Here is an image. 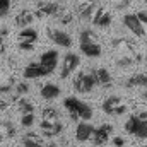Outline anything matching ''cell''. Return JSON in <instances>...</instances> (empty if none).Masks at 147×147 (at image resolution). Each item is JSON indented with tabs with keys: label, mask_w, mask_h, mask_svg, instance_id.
<instances>
[{
	"label": "cell",
	"mask_w": 147,
	"mask_h": 147,
	"mask_svg": "<svg viewBox=\"0 0 147 147\" xmlns=\"http://www.w3.org/2000/svg\"><path fill=\"white\" fill-rule=\"evenodd\" d=\"M125 130L137 139H147V120H140L137 115H132L125 123Z\"/></svg>",
	"instance_id": "cell-1"
},
{
	"label": "cell",
	"mask_w": 147,
	"mask_h": 147,
	"mask_svg": "<svg viewBox=\"0 0 147 147\" xmlns=\"http://www.w3.org/2000/svg\"><path fill=\"white\" fill-rule=\"evenodd\" d=\"M96 86L98 84H96V79L92 74H79L74 80V87L79 92H91Z\"/></svg>",
	"instance_id": "cell-2"
},
{
	"label": "cell",
	"mask_w": 147,
	"mask_h": 147,
	"mask_svg": "<svg viewBox=\"0 0 147 147\" xmlns=\"http://www.w3.org/2000/svg\"><path fill=\"white\" fill-rule=\"evenodd\" d=\"M39 65L46 70L48 75H51L58 65V51L57 50H46L39 58Z\"/></svg>",
	"instance_id": "cell-3"
},
{
	"label": "cell",
	"mask_w": 147,
	"mask_h": 147,
	"mask_svg": "<svg viewBox=\"0 0 147 147\" xmlns=\"http://www.w3.org/2000/svg\"><path fill=\"white\" fill-rule=\"evenodd\" d=\"M111 132H113V127H111L110 123H105V125L94 128V132H92V135H91L92 144H94V146H105V144L108 142V139H110Z\"/></svg>",
	"instance_id": "cell-4"
},
{
	"label": "cell",
	"mask_w": 147,
	"mask_h": 147,
	"mask_svg": "<svg viewBox=\"0 0 147 147\" xmlns=\"http://www.w3.org/2000/svg\"><path fill=\"white\" fill-rule=\"evenodd\" d=\"M80 58L75 53H67L63 57V65H62V72H60V79H67L70 74H74V70L79 67Z\"/></svg>",
	"instance_id": "cell-5"
},
{
	"label": "cell",
	"mask_w": 147,
	"mask_h": 147,
	"mask_svg": "<svg viewBox=\"0 0 147 147\" xmlns=\"http://www.w3.org/2000/svg\"><path fill=\"white\" fill-rule=\"evenodd\" d=\"M123 24L135 34V36H139V38H144L147 34L146 33V28L140 24V21L137 19V16L135 14H125L123 16Z\"/></svg>",
	"instance_id": "cell-6"
},
{
	"label": "cell",
	"mask_w": 147,
	"mask_h": 147,
	"mask_svg": "<svg viewBox=\"0 0 147 147\" xmlns=\"http://www.w3.org/2000/svg\"><path fill=\"white\" fill-rule=\"evenodd\" d=\"M48 36L50 39L57 45V46H60V48H70L72 46V38L69 33H65V31H60V29H48Z\"/></svg>",
	"instance_id": "cell-7"
},
{
	"label": "cell",
	"mask_w": 147,
	"mask_h": 147,
	"mask_svg": "<svg viewBox=\"0 0 147 147\" xmlns=\"http://www.w3.org/2000/svg\"><path fill=\"white\" fill-rule=\"evenodd\" d=\"M60 14V5L57 2H39L34 17H51Z\"/></svg>",
	"instance_id": "cell-8"
},
{
	"label": "cell",
	"mask_w": 147,
	"mask_h": 147,
	"mask_svg": "<svg viewBox=\"0 0 147 147\" xmlns=\"http://www.w3.org/2000/svg\"><path fill=\"white\" fill-rule=\"evenodd\" d=\"M92 132H94V127H92L89 121H80V123L77 125V128H75V139H77L79 142H86V140L91 139Z\"/></svg>",
	"instance_id": "cell-9"
},
{
	"label": "cell",
	"mask_w": 147,
	"mask_h": 147,
	"mask_svg": "<svg viewBox=\"0 0 147 147\" xmlns=\"http://www.w3.org/2000/svg\"><path fill=\"white\" fill-rule=\"evenodd\" d=\"M96 2L94 0H87V2H82L80 3V7H79V17H80V21H91L92 19V14H94V10H96Z\"/></svg>",
	"instance_id": "cell-10"
},
{
	"label": "cell",
	"mask_w": 147,
	"mask_h": 147,
	"mask_svg": "<svg viewBox=\"0 0 147 147\" xmlns=\"http://www.w3.org/2000/svg\"><path fill=\"white\" fill-rule=\"evenodd\" d=\"M41 130H43V135L45 137H57V135H60L62 134V130H63V125L60 123V121H57V123H50V121H43L41 120Z\"/></svg>",
	"instance_id": "cell-11"
},
{
	"label": "cell",
	"mask_w": 147,
	"mask_h": 147,
	"mask_svg": "<svg viewBox=\"0 0 147 147\" xmlns=\"http://www.w3.org/2000/svg\"><path fill=\"white\" fill-rule=\"evenodd\" d=\"M48 74L46 70L39 65V62H33V63H29L26 69H24V77L26 79H38V77H46Z\"/></svg>",
	"instance_id": "cell-12"
},
{
	"label": "cell",
	"mask_w": 147,
	"mask_h": 147,
	"mask_svg": "<svg viewBox=\"0 0 147 147\" xmlns=\"http://www.w3.org/2000/svg\"><path fill=\"white\" fill-rule=\"evenodd\" d=\"M80 51L89 57V58H98L103 55V48L99 43H86V45H80Z\"/></svg>",
	"instance_id": "cell-13"
},
{
	"label": "cell",
	"mask_w": 147,
	"mask_h": 147,
	"mask_svg": "<svg viewBox=\"0 0 147 147\" xmlns=\"http://www.w3.org/2000/svg\"><path fill=\"white\" fill-rule=\"evenodd\" d=\"M94 79H96V84L98 86H103V87H110L111 86V74L105 69V67H99V69H96L94 72Z\"/></svg>",
	"instance_id": "cell-14"
},
{
	"label": "cell",
	"mask_w": 147,
	"mask_h": 147,
	"mask_svg": "<svg viewBox=\"0 0 147 147\" xmlns=\"http://www.w3.org/2000/svg\"><path fill=\"white\" fill-rule=\"evenodd\" d=\"M41 98L43 99H46V101H51V99H55V98H58L60 94H62V91H60V87L57 86V84H45L43 87H41Z\"/></svg>",
	"instance_id": "cell-15"
},
{
	"label": "cell",
	"mask_w": 147,
	"mask_h": 147,
	"mask_svg": "<svg viewBox=\"0 0 147 147\" xmlns=\"http://www.w3.org/2000/svg\"><path fill=\"white\" fill-rule=\"evenodd\" d=\"M79 103H80V99H77V98H74V96H69V98L63 99V106H65V110L69 111V115H70V118H72L74 121L79 120V116H77Z\"/></svg>",
	"instance_id": "cell-16"
},
{
	"label": "cell",
	"mask_w": 147,
	"mask_h": 147,
	"mask_svg": "<svg viewBox=\"0 0 147 147\" xmlns=\"http://www.w3.org/2000/svg\"><path fill=\"white\" fill-rule=\"evenodd\" d=\"M34 21V14L31 10H21L16 16V24L21 28H29V24Z\"/></svg>",
	"instance_id": "cell-17"
},
{
	"label": "cell",
	"mask_w": 147,
	"mask_h": 147,
	"mask_svg": "<svg viewBox=\"0 0 147 147\" xmlns=\"http://www.w3.org/2000/svg\"><path fill=\"white\" fill-rule=\"evenodd\" d=\"M77 116H79V120L89 121L92 118V106L87 105V103H84V101H80L79 103V108H77Z\"/></svg>",
	"instance_id": "cell-18"
},
{
	"label": "cell",
	"mask_w": 147,
	"mask_h": 147,
	"mask_svg": "<svg viewBox=\"0 0 147 147\" xmlns=\"http://www.w3.org/2000/svg\"><path fill=\"white\" fill-rule=\"evenodd\" d=\"M125 86L127 87H147V75H144V74H135V75H132L127 80Z\"/></svg>",
	"instance_id": "cell-19"
},
{
	"label": "cell",
	"mask_w": 147,
	"mask_h": 147,
	"mask_svg": "<svg viewBox=\"0 0 147 147\" xmlns=\"http://www.w3.org/2000/svg\"><path fill=\"white\" fill-rule=\"evenodd\" d=\"M19 39L26 41V43H36L38 41V31L33 28H22V31L19 33Z\"/></svg>",
	"instance_id": "cell-20"
},
{
	"label": "cell",
	"mask_w": 147,
	"mask_h": 147,
	"mask_svg": "<svg viewBox=\"0 0 147 147\" xmlns=\"http://www.w3.org/2000/svg\"><path fill=\"white\" fill-rule=\"evenodd\" d=\"M118 105H121V99H120L118 96H110V98H106V99L103 101V111H105L106 115H113V111H115V108H116Z\"/></svg>",
	"instance_id": "cell-21"
},
{
	"label": "cell",
	"mask_w": 147,
	"mask_h": 147,
	"mask_svg": "<svg viewBox=\"0 0 147 147\" xmlns=\"http://www.w3.org/2000/svg\"><path fill=\"white\" fill-rule=\"evenodd\" d=\"M22 146L24 147H43V142H41V139L38 137L34 132H28L26 137L22 139Z\"/></svg>",
	"instance_id": "cell-22"
},
{
	"label": "cell",
	"mask_w": 147,
	"mask_h": 147,
	"mask_svg": "<svg viewBox=\"0 0 147 147\" xmlns=\"http://www.w3.org/2000/svg\"><path fill=\"white\" fill-rule=\"evenodd\" d=\"M43 121H50V123L60 121L57 110H55V108H45V110H43Z\"/></svg>",
	"instance_id": "cell-23"
},
{
	"label": "cell",
	"mask_w": 147,
	"mask_h": 147,
	"mask_svg": "<svg viewBox=\"0 0 147 147\" xmlns=\"http://www.w3.org/2000/svg\"><path fill=\"white\" fill-rule=\"evenodd\" d=\"M79 41H80V45H86V43H96V34H94L91 29H82L80 34H79Z\"/></svg>",
	"instance_id": "cell-24"
},
{
	"label": "cell",
	"mask_w": 147,
	"mask_h": 147,
	"mask_svg": "<svg viewBox=\"0 0 147 147\" xmlns=\"http://www.w3.org/2000/svg\"><path fill=\"white\" fill-rule=\"evenodd\" d=\"M17 106H19V110H21V113H22V115L34 113V106H33V103H29V101H28V99H24V98H19Z\"/></svg>",
	"instance_id": "cell-25"
},
{
	"label": "cell",
	"mask_w": 147,
	"mask_h": 147,
	"mask_svg": "<svg viewBox=\"0 0 147 147\" xmlns=\"http://www.w3.org/2000/svg\"><path fill=\"white\" fill-rule=\"evenodd\" d=\"M94 26H98V28H110V26H111V14L105 10V12L101 14V17L96 21V24H94Z\"/></svg>",
	"instance_id": "cell-26"
},
{
	"label": "cell",
	"mask_w": 147,
	"mask_h": 147,
	"mask_svg": "<svg viewBox=\"0 0 147 147\" xmlns=\"http://www.w3.org/2000/svg\"><path fill=\"white\" fill-rule=\"evenodd\" d=\"M21 125H22V127H26V128L33 127V125H34V113L22 115V118H21Z\"/></svg>",
	"instance_id": "cell-27"
},
{
	"label": "cell",
	"mask_w": 147,
	"mask_h": 147,
	"mask_svg": "<svg viewBox=\"0 0 147 147\" xmlns=\"http://www.w3.org/2000/svg\"><path fill=\"white\" fill-rule=\"evenodd\" d=\"M132 63H134V57H130V55H123V58L116 60V65L121 67V69H127V67H130Z\"/></svg>",
	"instance_id": "cell-28"
},
{
	"label": "cell",
	"mask_w": 147,
	"mask_h": 147,
	"mask_svg": "<svg viewBox=\"0 0 147 147\" xmlns=\"http://www.w3.org/2000/svg\"><path fill=\"white\" fill-rule=\"evenodd\" d=\"M10 5H12V0H0V19L9 14Z\"/></svg>",
	"instance_id": "cell-29"
},
{
	"label": "cell",
	"mask_w": 147,
	"mask_h": 147,
	"mask_svg": "<svg viewBox=\"0 0 147 147\" xmlns=\"http://www.w3.org/2000/svg\"><path fill=\"white\" fill-rule=\"evenodd\" d=\"M28 91H29V84H28V82H19V84L16 86V92H17L19 96L26 94Z\"/></svg>",
	"instance_id": "cell-30"
},
{
	"label": "cell",
	"mask_w": 147,
	"mask_h": 147,
	"mask_svg": "<svg viewBox=\"0 0 147 147\" xmlns=\"http://www.w3.org/2000/svg\"><path fill=\"white\" fill-rule=\"evenodd\" d=\"M3 128H5V135L7 137H16V128L10 121H5L3 123Z\"/></svg>",
	"instance_id": "cell-31"
},
{
	"label": "cell",
	"mask_w": 147,
	"mask_h": 147,
	"mask_svg": "<svg viewBox=\"0 0 147 147\" xmlns=\"http://www.w3.org/2000/svg\"><path fill=\"white\" fill-rule=\"evenodd\" d=\"M19 50H22V51H33L34 45L33 43H26V41H19Z\"/></svg>",
	"instance_id": "cell-32"
},
{
	"label": "cell",
	"mask_w": 147,
	"mask_h": 147,
	"mask_svg": "<svg viewBox=\"0 0 147 147\" xmlns=\"http://www.w3.org/2000/svg\"><path fill=\"white\" fill-rule=\"evenodd\" d=\"M12 86H14V80H12V79H9V82H7V84H0V92H9V91L12 89Z\"/></svg>",
	"instance_id": "cell-33"
},
{
	"label": "cell",
	"mask_w": 147,
	"mask_h": 147,
	"mask_svg": "<svg viewBox=\"0 0 147 147\" xmlns=\"http://www.w3.org/2000/svg\"><path fill=\"white\" fill-rule=\"evenodd\" d=\"M135 16H137V19L140 21V24H142V26H147V12L140 10V12H137Z\"/></svg>",
	"instance_id": "cell-34"
},
{
	"label": "cell",
	"mask_w": 147,
	"mask_h": 147,
	"mask_svg": "<svg viewBox=\"0 0 147 147\" xmlns=\"http://www.w3.org/2000/svg\"><path fill=\"white\" fill-rule=\"evenodd\" d=\"M113 3H115L116 9H125L130 3V0H113Z\"/></svg>",
	"instance_id": "cell-35"
},
{
	"label": "cell",
	"mask_w": 147,
	"mask_h": 147,
	"mask_svg": "<svg viewBox=\"0 0 147 147\" xmlns=\"http://www.w3.org/2000/svg\"><path fill=\"white\" fill-rule=\"evenodd\" d=\"M127 106L125 105H118L116 108H115V111H113V115H116V116H120V115H123V113H127Z\"/></svg>",
	"instance_id": "cell-36"
},
{
	"label": "cell",
	"mask_w": 147,
	"mask_h": 147,
	"mask_svg": "<svg viewBox=\"0 0 147 147\" xmlns=\"http://www.w3.org/2000/svg\"><path fill=\"white\" fill-rule=\"evenodd\" d=\"M70 21H72V14H70V12H65V16L60 19V22H62V24H69Z\"/></svg>",
	"instance_id": "cell-37"
},
{
	"label": "cell",
	"mask_w": 147,
	"mask_h": 147,
	"mask_svg": "<svg viewBox=\"0 0 147 147\" xmlns=\"http://www.w3.org/2000/svg\"><path fill=\"white\" fill-rule=\"evenodd\" d=\"M7 29H0V50H3V38L7 36Z\"/></svg>",
	"instance_id": "cell-38"
},
{
	"label": "cell",
	"mask_w": 147,
	"mask_h": 147,
	"mask_svg": "<svg viewBox=\"0 0 147 147\" xmlns=\"http://www.w3.org/2000/svg\"><path fill=\"white\" fill-rule=\"evenodd\" d=\"M113 144H115L116 147H123L125 146V140H123L121 137H115V139H113Z\"/></svg>",
	"instance_id": "cell-39"
},
{
	"label": "cell",
	"mask_w": 147,
	"mask_h": 147,
	"mask_svg": "<svg viewBox=\"0 0 147 147\" xmlns=\"http://www.w3.org/2000/svg\"><path fill=\"white\" fill-rule=\"evenodd\" d=\"M137 116H139L140 120H147V111H142V113H139Z\"/></svg>",
	"instance_id": "cell-40"
},
{
	"label": "cell",
	"mask_w": 147,
	"mask_h": 147,
	"mask_svg": "<svg viewBox=\"0 0 147 147\" xmlns=\"http://www.w3.org/2000/svg\"><path fill=\"white\" fill-rule=\"evenodd\" d=\"M43 147H58V146H57V144H53V142H51V144H46V146H43Z\"/></svg>",
	"instance_id": "cell-41"
},
{
	"label": "cell",
	"mask_w": 147,
	"mask_h": 147,
	"mask_svg": "<svg viewBox=\"0 0 147 147\" xmlns=\"http://www.w3.org/2000/svg\"><path fill=\"white\" fill-rule=\"evenodd\" d=\"M142 98H144V99H147V92H142Z\"/></svg>",
	"instance_id": "cell-42"
},
{
	"label": "cell",
	"mask_w": 147,
	"mask_h": 147,
	"mask_svg": "<svg viewBox=\"0 0 147 147\" xmlns=\"http://www.w3.org/2000/svg\"><path fill=\"white\" fill-rule=\"evenodd\" d=\"M0 142H2V135H0Z\"/></svg>",
	"instance_id": "cell-43"
}]
</instances>
